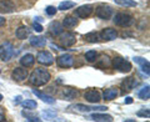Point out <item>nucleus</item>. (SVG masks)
I'll use <instances>...</instances> for the list:
<instances>
[{
    "label": "nucleus",
    "instance_id": "30",
    "mask_svg": "<svg viewBox=\"0 0 150 122\" xmlns=\"http://www.w3.org/2000/svg\"><path fill=\"white\" fill-rule=\"evenodd\" d=\"M96 56H98V53L95 50H89V51H86V53H85V59H86V61H89V62L95 61Z\"/></svg>",
    "mask_w": 150,
    "mask_h": 122
},
{
    "label": "nucleus",
    "instance_id": "9",
    "mask_svg": "<svg viewBox=\"0 0 150 122\" xmlns=\"http://www.w3.org/2000/svg\"><path fill=\"white\" fill-rule=\"evenodd\" d=\"M56 62L60 67H71L74 65V57L70 54H63L56 59Z\"/></svg>",
    "mask_w": 150,
    "mask_h": 122
},
{
    "label": "nucleus",
    "instance_id": "29",
    "mask_svg": "<svg viewBox=\"0 0 150 122\" xmlns=\"http://www.w3.org/2000/svg\"><path fill=\"white\" fill-rule=\"evenodd\" d=\"M74 6H75V3H73V1H63V3L59 4L58 9L62 11H65V10H69V9L74 8Z\"/></svg>",
    "mask_w": 150,
    "mask_h": 122
},
{
    "label": "nucleus",
    "instance_id": "22",
    "mask_svg": "<svg viewBox=\"0 0 150 122\" xmlns=\"http://www.w3.org/2000/svg\"><path fill=\"white\" fill-rule=\"evenodd\" d=\"M84 39L90 44H95V43H99L100 41V36L96 31H90V32H88V34H85Z\"/></svg>",
    "mask_w": 150,
    "mask_h": 122
},
{
    "label": "nucleus",
    "instance_id": "12",
    "mask_svg": "<svg viewBox=\"0 0 150 122\" xmlns=\"http://www.w3.org/2000/svg\"><path fill=\"white\" fill-rule=\"evenodd\" d=\"M28 76H29V72L25 67H16L11 74V77L15 81H24Z\"/></svg>",
    "mask_w": 150,
    "mask_h": 122
},
{
    "label": "nucleus",
    "instance_id": "33",
    "mask_svg": "<svg viewBox=\"0 0 150 122\" xmlns=\"http://www.w3.org/2000/svg\"><path fill=\"white\" fill-rule=\"evenodd\" d=\"M33 27H34V30L38 31V32L43 31V26H41V24L39 21H34V22H33Z\"/></svg>",
    "mask_w": 150,
    "mask_h": 122
},
{
    "label": "nucleus",
    "instance_id": "4",
    "mask_svg": "<svg viewBox=\"0 0 150 122\" xmlns=\"http://www.w3.org/2000/svg\"><path fill=\"white\" fill-rule=\"evenodd\" d=\"M13 54H14V46L9 41H5L0 45V59L4 62L9 61L11 57H13Z\"/></svg>",
    "mask_w": 150,
    "mask_h": 122
},
{
    "label": "nucleus",
    "instance_id": "18",
    "mask_svg": "<svg viewBox=\"0 0 150 122\" xmlns=\"http://www.w3.org/2000/svg\"><path fill=\"white\" fill-rule=\"evenodd\" d=\"M29 43L31 46H35V48H43L46 45V40L43 36H31L29 39Z\"/></svg>",
    "mask_w": 150,
    "mask_h": 122
},
{
    "label": "nucleus",
    "instance_id": "7",
    "mask_svg": "<svg viewBox=\"0 0 150 122\" xmlns=\"http://www.w3.org/2000/svg\"><path fill=\"white\" fill-rule=\"evenodd\" d=\"M36 60L39 64L45 65V66H49V65L54 64V56L49 51H39L36 55Z\"/></svg>",
    "mask_w": 150,
    "mask_h": 122
},
{
    "label": "nucleus",
    "instance_id": "38",
    "mask_svg": "<svg viewBox=\"0 0 150 122\" xmlns=\"http://www.w3.org/2000/svg\"><path fill=\"white\" fill-rule=\"evenodd\" d=\"M1 100H3V95L0 93V102H1Z\"/></svg>",
    "mask_w": 150,
    "mask_h": 122
},
{
    "label": "nucleus",
    "instance_id": "27",
    "mask_svg": "<svg viewBox=\"0 0 150 122\" xmlns=\"http://www.w3.org/2000/svg\"><path fill=\"white\" fill-rule=\"evenodd\" d=\"M115 4H118V5H121V6H126V8H135L138 5L137 1H134V0H114Z\"/></svg>",
    "mask_w": 150,
    "mask_h": 122
},
{
    "label": "nucleus",
    "instance_id": "10",
    "mask_svg": "<svg viewBox=\"0 0 150 122\" xmlns=\"http://www.w3.org/2000/svg\"><path fill=\"white\" fill-rule=\"evenodd\" d=\"M138 85V80L133 77V76H129L123 80V82H121V90H123V92H128V91H131L133 88Z\"/></svg>",
    "mask_w": 150,
    "mask_h": 122
},
{
    "label": "nucleus",
    "instance_id": "20",
    "mask_svg": "<svg viewBox=\"0 0 150 122\" xmlns=\"http://www.w3.org/2000/svg\"><path fill=\"white\" fill-rule=\"evenodd\" d=\"M34 61H35L34 55L26 54V55H24V56H21L20 64H21L24 67H30V66H33V65H34Z\"/></svg>",
    "mask_w": 150,
    "mask_h": 122
},
{
    "label": "nucleus",
    "instance_id": "26",
    "mask_svg": "<svg viewBox=\"0 0 150 122\" xmlns=\"http://www.w3.org/2000/svg\"><path fill=\"white\" fill-rule=\"evenodd\" d=\"M63 95H64L65 100H73V98H75V96L78 95V91L74 90V88H64Z\"/></svg>",
    "mask_w": 150,
    "mask_h": 122
},
{
    "label": "nucleus",
    "instance_id": "1",
    "mask_svg": "<svg viewBox=\"0 0 150 122\" xmlns=\"http://www.w3.org/2000/svg\"><path fill=\"white\" fill-rule=\"evenodd\" d=\"M50 77L51 76H50L49 71H46L45 69H35L34 71L30 74L29 82L33 86H43L49 82Z\"/></svg>",
    "mask_w": 150,
    "mask_h": 122
},
{
    "label": "nucleus",
    "instance_id": "35",
    "mask_svg": "<svg viewBox=\"0 0 150 122\" xmlns=\"http://www.w3.org/2000/svg\"><path fill=\"white\" fill-rule=\"evenodd\" d=\"M124 102H125L126 105H130V104H133V98H131V97H125Z\"/></svg>",
    "mask_w": 150,
    "mask_h": 122
},
{
    "label": "nucleus",
    "instance_id": "32",
    "mask_svg": "<svg viewBox=\"0 0 150 122\" xmlns=\"http://www.w3.org/2000/svg\"><path fill=\"white\" fill-rule=\"evenodd\" d=\"M45 13L48 14L49 16H53V15H55V14H56V9H55V6L49 5V6L45 8Z\"/></svg>",
    "mask_w": 150,
    "mask_h": 122
},
{
    "label": "nucleus",
    "instance_id": "31",
    "mask_svg": "<svg viewBox=\"0 0 150 122\" xmlns=\"http://www.w3.org/2000/svg\"><path fill=\"white\" fill-rule=\"evenodd\" d=\"M23 106H24V109L34 110L35 107L38 106V104H36L34 100H25V101H23Z\"/></svg>",
    "mask_w": 150,
    "mask_h": 122
},
{
    "label": "nucleus",
    "instance_id": "36",
    "mask_svg": "<svg viewBox=\"0 0 150 122\" xmlns=\"http://www.w3.org/2000/svg\"><path fill=\"white\" fill-rule=\"evenodd\" d=\"M5 19H4L3 16H0V27H1V26H4V25H5Z\"/></svg>",
    "mask_w": 150,
    "mask_h": 122
},
{
    "label": "nucleus",
    "instance_id": "11",
    "mask_svg": "<svg viewBox=\"0 0 150 122\" xmlns=\"http://www.w3.org/2000/svg\"><path fill=\"white\" fill-rule=\"evenodd\" d=\"M100 39L101 40H105V41H111V40H115L116 36H118V32H116L115 29H111V27H106L100 32Z\"/></svg>",
    "mask_w": 150,
    "mask_h": 122
},
{
    "label": "nucleus",
    "instance_id": "15",
    "mask_svg": "<svg viewBox=\"0 0 150 122\" xmlns=\"http://www.w3.org/2000/svg\"><path fill=\"white\" fill-rule=\"evenodd\" d=\"M74 109H76L78 111L80 112H89V111H105L108 110L106 106H98V107H90V106H85V105H81V104H78L74 106Z\"/></svg>",
    "mask_w": 150,
    "mask_h": 122
},
{
    "label": "nucleus",
    "instance_id": "8",
    "mask_svg": "<svg viewBox=\"0 0 150 122\" xmlns=\"http://www.w3.org/2000/svg\"><path fill=\"white\" fill-rule=\"evenodd\" d=\"M93 11H94V8H93V5H90V4H88V5H81L75 10V16H78L80 19H86L91 15Z\"/></svg>",
    "mask_w": 150,
    "mask_h": 122
},
{
    "label": "nucleus",
    "instance_id": "14",
    "mask_svg": "<svg viewBox=\"0 0 150 122\" xmlns=\"http://www.w3.org/2000/svg\"><path fill=\"white\" fill-rule=\"evenodd\" d=\"M15 10V5L11 0H1L0 1V13L3 14H10Z\"/></svg>",
    "mask_w": 150,
    "mask_h": 122
},
{
    "label": "nucleus",
    "instance_id": "6",
    "mask_svg": "<svg viewBox=\"0 0 150 122\" xmlns=\"http://www.w3.org/2000/svg\"><path fill=\"white\" fill-rule=\"evenodd\" d=\"M112 14H114V11L109 5H99L95 10V15L99 19H103V20H109L112 16Z\"/></svg>",
    "mask_w": 150,
    "mask_h": 122
},
{
    "label": "nucleus",
    "instance_id": "37",
    "mask_svg": "<svg viewBox=\"0 0 150 122\" xmlns=\"http://www.w3.org/2000/svg\"><path fill=\"white\" fill-rule=\"evenodd\" d=\"M0 121H5V115L3 111H0Z\"/></svg>",
    "mask_w": 150,
    "mask_h": 122
},
{
    "label": "nucleus",
    "instance_id": "25",
    "mask_svg": "<svg viewBox=\"0 0 150 122\" xmlns=\"http://www.w3.org/2000/svg\"><path fill=\"white\" fill-rule=\"evenodd\" d=\"M78 25V20L75 19L74 16H67L64 19V21H63V26H65V27H75Z\"/></svg>",
    "mask_w": 150,
    "mask_h": 122
},
{
    "label": "nucleus",
    "instance_id": "3",
    "mask_svg": "<svg viewBox=\"0 0 150 122\" xmlns=\"http://www.w3.org/2000/svg\"><path fill=\"white\" fill-rule=\"evenodd\" d=\"M111 65L114 66V69H116L120 72H130L131 69H133L129 61L125 60L124 57H120V56H118V57H115L114 60H112Z\"/></svg>",
    "mask_w": 150,
    "mask_h": 122
},
{
    "label": "nucleus",
    "instance_id": "2",
    "mask_svg": "<svg viewBox=\"0 0 150 122\" xmlns=\"http://www.w3.org/2000/svg\"><path fill=\"white\" fill-rule=\"evenodd\" d=\"M133 22H134L133 16L126 13H118L114 18V24L121 27H129Z\"/></svg>",
    "mask_w": 150,
    "mask_h": 122
},
{
    "label": "nucleus",
    "instance_id": "34",
    "mask_svg": "<svg viewBox=\"0 0 150 122\" xmlns=\"http://www.w3.org/2000/svg\"><path fill=\"white\" fill-rule=\"evenodd\" d=\"M149 115H150V111L146 109V110H140V111H138V116L139 117H149Z\"/></svg>",
    "mask_w": 150,
    "mask_h": 122
},
{
    "label": "nucleus",
    "instance_id": "23",
    "mask_svg": "<svg viewBox=\"0 0 150 122\" xmlns=\"http://www.w3.org/2000/svg\"><path fill=\"white\" fill-rule=\"evenodd\" d=\"M91 120L93 121H101V122H110L112 121V117L110 115H103V114H93L91 116Z\"/></svg>",
    "mask_w": 150,
    "mask_h": 122
},
{
    "label": "nucleus",
    "instance_id": "21",
    "mask_svg": "<svg viewBox=\"0 0 150 122\" xmlns=\"http://www.w3.org/2000/svg\"><path fill=\"white\" fill-rule=\"evenodd\" d=\"M118 96V90L114 87H110V88H106L103 93V97H104V100H108V101H111L114 100V98Z\"/></svg>",
    "mask_w": 150,
    "mask_h": 122
},
{
    "label": "nucleus",
    "instance_id": "5",
    "mask_svg": "<svg viewBox=\"0 0 150 122\" xmlns=\"http://www.w3.org/2000/svg\"><path fill=\"white\" fill-rule=\"evenodd\" d=\"M59 36V43L62 45V48H70L76 43V36L73 32H65V34L62 32Z\"/></svg>",
    "mask_w": 150,
    "mask_h": 122
},
{
    "label": "nucleus",
    "instance_id": "28",
    "mask_svg": "<svg viewBox=\"0 0 150 122\" xmlns=\"http://www.w3.org/2000/svg\"><path fill=\"white\" fill-rule=\"evenodd\" d=\"M138 96H139L140 100H149V97H150V87H149V85L143 87L142 90L139 91Z\"/></svg>",
    "mask_w": 150,
    "mask_h": 122
},
{
    "label": "nucleus",
    "instance_id": "39",
    "mask_svg": "<svg viewBox=\"0 0 150 122\" xmlns=\"http://www.w3.org/2000/svg\"><path fill=\"white\" fill-rule=\"evenodd\" d=\"M0 74H1V70H0Z\"/></svg>",
    "mask_w": 150,
    "mask_h": 122
},
{
    "label": "nucleus",
    "instance_id": "24",
    "mask_svg": "<svg viewBox=\"0 0 150 122\" xmlns=\"http://www.w3.org/2000/svg\"><path fill=\"white\" fill-rule=\"evenodd\" d=\"M29 32H30V31H29V29H28L26 26H20V27H19V29L16 30L15 34H16V37H18V39L25 40L26 37L29 36Z\"/></svg>",
    "mask_w": 150,
    "mask_h": 122
},
{
    "label": "nucleus",
    "instance_id": "13",
    "mask_svg": "<svg viewBox=\"0 0 150 122\" xmlns=\"http://www.w3.org/2000/svg\"><path fill=\"white\" fill-rule=\"evenodd\" d=\"M84 97H85V100L88 102H90V104H98L100 100H101V96L99 91L96 90H89L84 93Z\"/></svg>",
    "mask_w": 150,
    "mask_h": 122
},
{
    "label": "nucleus",
    "instance_id": "16",
    "mask_svg": "<svg viewBox=\"0 0 150 122\" xmlns=\"http://www.w3.org/2000/svg\"><path fill=\"white\" fill-rule=\"evenodd\" d=\"M134 62H137L138 65H140V67H142L143 72H145L146 75L150 74V64L146 59L144 57H139V56H135L134 57Z\"/></svg>",
    "mask_w": 150,
    "mask_h": 122
},
{
    "label": "nucleus",
    "instance_id": "17",
    "mask_svg": "<svg viewBox=\"0 0 150 122\" xmlns=\"http://www.w3.org/2000/svg\"><path fill=\"white\" fill-rule=\"evenodd\" d=\"M63 24H60L59 21H53L51 24L49 25V31L51 35L54 36H59L60 34L63 32Z\"/></svg>",
    "mask_w": 150,
    "mask_h": 122
},
{
    "label": "nucleus",
    "instance_id": "19",
    "mask_svg": "<svg viewBox=\"0 0 150 122\" xmlns=\"http://www.w3.org/2000/svg\"><path fill=\"white\" fill-rule=\"evenodd\" d=\"M33 93H34V95H36L41 101H44L45 104H49V105H54V104H55V98H53V97L49 96V95H45V93L38 91V90H35V88L33 90Z\"/></svg>",
    "mask_w": 150,
    "mask_h": 122
}]
</instances>
